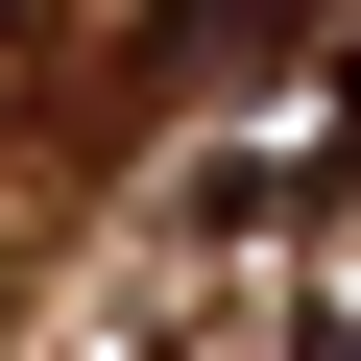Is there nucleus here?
Segmentation results:
<instances>
[{
  "mask_svg": "<svg viewBox=\"0 0 361 361\" xmlns=\"http://www.w3.org/2000/svg\"><path fill=\"white\" fill-rule=\"evenodd\" d=\"M313 25H337V0H169L145 73H265V49H313Z\"/></svg>",
  "mask_w": 361,
  "mask_h": 361,
  "instance_id": "obj_1",
  "label": "nucleus"
},
{
  "mask_svg": "<svg viewBox=\"0 0 361 361\" xmlns=\"http://www.w3.org/2000/svg\"><path fill=\"white\" fill-rule=\"evenodd\" d=\"M313 361H361V265H337V289H313Z\"/></svg>",
  "mask_w": 361,
  "mask_h": 361,
  "instance_id": "obj_2",
  "label": "nucleus"
},
{
  "mask_svg": "<svg viewBox=\"0 0 361 361\" xmlns=\"http://www.w3.org/2000/svg\"><path fill=\"white\" fill-rule=\"evenodd\" d=\"M337 121H361V25H337Z\"/></svg>",
  "mask_w": 361,
  "mask_h": 361,
  "instance_id": "obj_3",
  "label": "nucleus"
}]
</instances>
